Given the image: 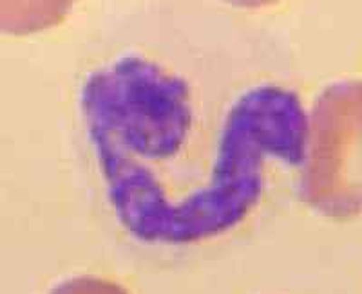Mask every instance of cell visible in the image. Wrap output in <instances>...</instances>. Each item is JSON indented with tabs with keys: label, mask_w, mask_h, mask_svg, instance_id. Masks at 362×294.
Instances as JSON below:
<instances>
[{
	"label": "cell",
	"mask_w": 362,
	"mask_h": 294,
	"mask_svg": "<svg viewBox=\"0 0 362 294\" xmlns=\"http://www.w3.org/2000/svg\"><path fill=\"white\" fill-rule=\"evenodd\" d=\"M83 116L115 212L132 237L192 244L235 228L257 204L264 163L305 164L310 119L272 82L205 94L147 54L90 74Z\"/></svg>",
	"instance_id": "1"
},
{
	"label": "cell",
	"mask_w": 362,
	"mask_h": 294,
	"mask_svg": "<svg viewBox=\"0 0 362 294\" xmlns=\"http://www.w3.org/2000/svg\"><path fill=\"white\" fill-rule=\"evenodd\" d=\"M51 294H129L124 287L95 276L71 278L51 290Z\"/></svg>",
	"instance_id": "4"
},
{
	"label": "cell",
	"mask_w": 362,
	"mask_h": 294,
	"mask_svg": "<svg viewBox=\"0 0 362 294\" xmlns=\"http://www.w3.org/2000/svg\"><path fill=\"white\" fill-rule=\"evenodd\" d=\"M54 0H0V31L31 33L49 24Z\"/></svg>",
	"instance_id": "3"
},
{
	"label": "cell",
	"mask_w": 362,
	"mask_h": 294,
	"mask_svg": "<svg viewBox=\"0 0 362 294\" xmlns=\"http://www.w3.org/2000/svg\"><path fill=\"white\" fill-rule=\"evenodd\" d=\"M299 192L332 219L362 213V82L339 83L317 103Z\"/></svg>",
	"instance_id": "2"
}]
</instances>
